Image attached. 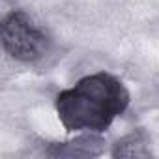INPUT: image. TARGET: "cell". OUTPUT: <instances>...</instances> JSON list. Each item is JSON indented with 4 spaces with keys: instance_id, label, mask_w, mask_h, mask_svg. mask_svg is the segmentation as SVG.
Returning <instances> with one entry per match:
<instances>
[{
    "instance_id": "2",
    "label": "cell",
    "mask_w": 159,
    "mask_h": 159,
    "mask_svg": "<svg viewBox=\"0 0 159 159\" xmlns=\"http://www.w3.org/2000/svg\"><path fill=\"white\" fill-rule=\"evenodd\" d=\"M2 45L11 58L36 62L49 51L51 38L25 10H13L2 21Z\"/></svg>"
},
{
    "instance_id": "1",
    "label": "cell",
    "mask_w": 159,
    "mask_h": 159,
    "mask_svg": "<svg viewBox=\"0 0 159 159\" xmlns=\"http://www.w3.org/2000/svg\"><path fill=\"white\" fill-rule=\"evenodd\" d=\"M131 94L120 79L98 71L79 79L75 86L56 96L54 109L66 131L105 133L129 107Z\"/></svg>"
}]
</instances>
